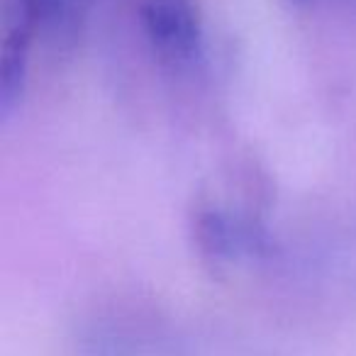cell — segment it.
<instances>
[{
  "label": "cell",
  "instance_id": "cell-2",
  "mask_svg": "<svg viewBox=\"0 0 356 356\" xmlns=\"http://www.w3.org/2000/svg\"><path fill=\"white\" fill-rule=\"evenodd\" d=\"M195 242L208 257L218 261H234L242 257H266L271 242L264 227L232 218L222 210H205L195 220Z\"/></svg>",
  "mask_w": 356,
  "mask_h": 356
},
{
  "label": "cell",
  "instance_id": "cell-3",
  "mask_svg": "<svg viewBox=\"0 0 356 356\" xmlns=\"http://www.w3.org/2000/svg\"><path fill=\"white\" fill-rule=\"evenodd\" d=\"M32 27L17 20L3 42V61H0V113L3 118L20 105L27 81V51H30Z\"/></svg>",
  "mask_w": 356,
  "mask_h": 356
},
{
  "label": "cell",
  "instance_id": "cell-4",
  "mask_svg": "<svg viewBox=\"0 0 356 356\" xmlns=\"http://www.w3.org/2000/svg\"><path fill=\"white\" fill-rule=\"evenodd\" d=\"M296 3H302V0H296Z\"/></svg>",
  "mask_w": 356,
  "mask_h": 356
},
{
  "label": "cell",
  "instance_id": "cell-1",
  "mask_svg": "<svg viewBox=\"0 0 356 356\" xmlns=\"http://www.w3.org/2000/svg\"><path fill=\"white\" fill-rule=\"evenodd\" d=\"M142 25L161 51L191 59L203 47V20L193 0H147Z\"/></svg>",
  "mask_w": 356,
  "mask_h": 356
}]
</instances>
